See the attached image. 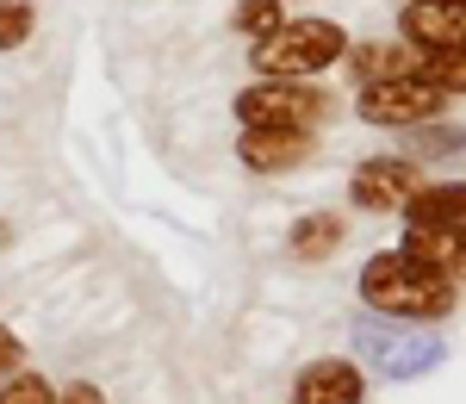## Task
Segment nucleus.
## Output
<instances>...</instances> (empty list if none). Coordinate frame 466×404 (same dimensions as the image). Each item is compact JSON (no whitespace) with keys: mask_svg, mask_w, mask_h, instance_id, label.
I'll list each match as a JSON object with an SVG mask.
<instances>
[{"mask_svg":"<svg viewBox=\"0 0 466 404\" xmlns=\"http://www.w3.org/2000/svg\"><path fill=\"white\" fill-rule=\"evenodd\" d=\"M360 298L373 311H392V318H441L454 305V274L410 261L404 249H386L360 268Z\"/></svg>","mask_w":466,"mask_h":404,"instance_id":"1","label":"nucleus"},{"mask_svg":"<svg viewBox=\"0 0 466 404\" xmlns=\"http://www.w3.org/2000/svg\"><path fill=\"white\" fill-rule=\"evenodd\" d=\"M342 56H349V37H342V25H329V19H287L274 37L255 44V63H261L268 81H305V75L329 69Z\"/></svg>","mask_w":466,"mask_h":404,"instance_id":"2","label":"nucleus"},{"mask_svg":"<svg viewBox=\"0 0 466 404\" xmlns=\"http://www.w3.org/2000/svg\"><path fill=\"white\" fill-rule=\"evenodd\" d=\"M323 100L318 87H305V81H255L249 94L237 100V118L249 125V131H311L323 118Z\"/></svg>","mask_w":466,"mask_h":404,"instance_id":"3","label":"nucleus"},{"mask_svg":"<svg viewBox=\"0 0 466 404\" xmlns=\"http://www.w3.org/2000/svg\"><path fill=\"white\" fill-rule=\"evenodd\" d=\"M441 87H435L423 69L410 75H392V81H373V87H360V118L367 125H423L441 112Z\"/></svg>","mask_w":466,"mask_h":404,"instance_id":"4","label":"nucleus"},{"mask_svg":"<svg viewBox=\"0 0 466 404\" xmlns=\"http://www.w3.org/2000/svg\"><path fill=\"white\" fill-rule=\"evenodd\" d=\"M417 187H423V181H417V168L386 156V162H360L349 193H355V206H367V212H404Z\"/></svg>","mask_w":466,"mask_h":404,"instance_id":"5","label":"nucleus"},{"mask_svg":"<svg viewBox=\"0 0 466 404\" xmlns=\"http://www.w3.org/2000/svg\"><path fill=\"white\" fill-rule=\"evenodd\" d=\"M461 32H466V13L461 0H410L404 6V37L410 50H461Z\"/></svg>","mask_w":466,"mask_h":404,"instance_id":"6","label":"nucleus"},{"mask_svg":"<svg viewBox=\"0 0 466 404\" xmlns=\"http://www.w3.org/2000/svg\"><path fill=\"white\" fill-rule=\"evenodd\" d=\"M237 156L255 175H280V168H299L311 156V131H243Z\"/></svg>","mask_w":466,"mask_h":404,"instance_id":"7","label":"nucleus"},{"mask_svg":"<svg viewBox=\"0 0 466 404\" xmlns=\"http://www.w3.org/2000/svg\"><path fill=\"white\" fill-rule=\"evenodd\" d=\"M299 404H360V373L349 361H318L299 373Z\"/></svg>","mask_w":466,"mask_h":404,"instance_id":"8","label":"nucleus"},{"mask_svg":"<svg viewBox=\"0 0 466 404\" xmlns=\"http://www.w3.org/2000/svg\"><path fill=\"white\" fill-rule=\"evenodd\" d=\"M461 181L448 187H417L410 193V206H404V224L410 230H461Z\"/></svg>","mask_w":466,"mask_h":404,"instance_id":"9","label":"nucleus"},{"mask_svg":"<svg viewBox=\"0 0 466 404\" xmlns=\"http://www.w3.org/2000/svg\"><path fill=\"white\" fill-rule=\"evenodd\" d=\"M287 249L299 261L336 256V249H342V212H311V218H299V224H292V237H287Z\"/></svg>","mask_w":466,"mask_h":404,"instance_id":"10","label":"nucleus"},{"mask_svg":"<svg viewBox=\"0 0 466 404\" xmlns=\"http://www.w3.org/2000/svg\"><path fill=\"white\" fill-rule=\"evenodd\" d=\"M349 63H355L360 87H373V81H392V75H410V69H417L410 44H360Z\"/></svg>","mask_w":466,"mask_h":404,"instance_id":"11","label":"nucleus"},{"mask_svg":"<svg viewBox=\"0 0 466 404\" xmlns=\"http://www.w3.org/2000/svg\"><path fill=\"white\" fill-rule=\"evenodd\" d=\"M404 256L454 274V268H461V230H410V237H404Z\"/></svg>","mask_w":466,"mask_h":404,"instance_id":"12","label":"nucleus"},{"mask_svg":"<svg viewBox=\"0 0 466 404\" xmlns=\"http://www.w3.org/2000/svg\"><path fill=\"white\" fill-rule=\"evenodd\" d=\"M280 25H287V6H280V0H243V6H237V32L255 37V44L274 37Z\"/></svg>","mask_w":466,"mask_h":404,"instance_id":"13","label":"nucleus"},{"mask_svg":"<svg viewBox=\"0 0 466 404\" xmlns=\"http://www.w3.org/2000/svg\"><path fill=\"white\" fill-rule=\"evenodd\" d=\"M32 25H37L32 0H0V50H19L32 37Z\"/></svg>","mask_w":466,"mask_h":404,"instance_id":"14","label":"nucleus"},{"mask_svg":"<svg viewBox=\"0 0 466 404\" xmlns=\"http://www.w3.org/2000/svg\"><path fill=\"white\" fill-rule=\"evenodd\" d=\"M0 404H56V386L44 373H19L13 386H0Z\"/></svg>","mask_w":466,"mask_h":404,"instance_id":"15","label":"nucleus"},{"mask_svg":"<svg viewBox=\"0 0 466 404\" xmlns=\"http://www.w3.org/2000/svg\"><path fill=\"white\" fill-rule=\"evenodd\" d=\"M56 404H106V399H100V386H69Z\"/></svg>","mask_w":466,"mask_h":404,"instance_id":"16","label":"nucleus"},{"mask_svg":"<svg viewBox=\"0 0 466 404\" xmlns=\"http://www.w3.org/2000/svg\"><path fill=\"white\" fill-rule=\"evenodd\" d=\"M0 368H19V336L0 330Z\"/></svg>","mask_w":466,"mask_h":404,"instance_id":"17","label":"nucleus"}]
</instances>
